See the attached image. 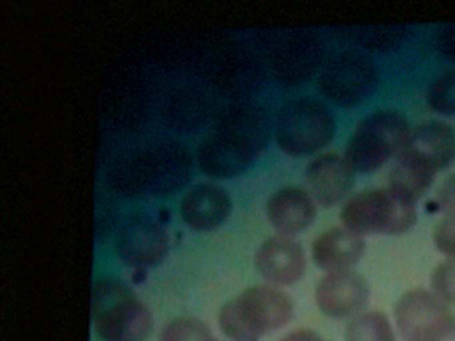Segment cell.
<instances>
[{
	"label": "cell",
	"mask_w": 455,
	"mask_h": 341,
	"mask_svg": "<svg viewBox=\"0 0 455 341\" xmlns=\"http://www.w3.org/2000/svg\"><path fill=\"white\" fill-rule=\"evenodd\" d=\"M279 341H327L322 337L316 330L308 329V328H299V329L292 330L287 333Z\"/></svg>",
	"instance_id": "obj_28"
},
{
	"label": "cell",
	"mask_w": 455,
	"mask_h": 341,
	"mask_svg": "<svg viewBox=\"0 0 455 341\" xmlns=\"http://www.w3.org/2000/svg\"><path fill=\"white\" fill-rule=\"evenodd\" d=\"M434 244L442 255L455 258V216H444L443 220L436 226Z\"/></svg>",
	"instance_id": "obj_25"
},
{
	"label": "cell",
	"mask_w": 455,
	"mask_h": 341,
	"mask_svg": "<svg viewBox=\"0 0 455 341\" xmlns=\"http://www.w3.org/2000/svg\"><path fill=\"white\" fill-rule=\"evenodd\" d=\"M378 84V69L371 58L358 51L332 56L319 77L321 92L337 106L350 107L366 100Z\"/></svg>",
	"instance_id": "obj_8"
},
{
	"label": "cell",
	"mask_w": 455,
	"mask_h": 341,
	"mask_svg": "<svg viewBox=\"0 0 455 341\" xmlns=\"http://www.w3.org/2000/svg\"><path fill=\"white\" fill-rule=\"evenodd\" d=\"M343 226L359 236L402 234L417 221L415 202L390 188L369 189L351 196L340 210Z\"/></svg>",
	"instance_id": "obj_5"
},
{
	"label": "cell",
	"mask_w": 455,
	"mask_h": 341,
	"mask_svg": "<svg viewBox=\"0 0 455 341\" xmlns=\"http://www.w3.org/2000/svg\"><path fill=\"white\" fill-rule=\"evenodd\" d=\"M394 319L403 341H455V314L431 290L403 293L396 301Z\"/></svg>",
	"instance_id": "obj_7"
},
{
	"label": "cell",
	"mask_w": 455,
	"mask_h": 341,
	"mask_svg": "<svg viewBox=\"0 0 455 341\" xmlns=\"http://www.w3.org/2000/svg\"><path fill=\"white\" fill-rule=\"evenodd\" d=\"M431 292L447 305L455 306V258H446L431 274Z\"/></svg>",
	"instance_id": "obj_24"
},
{
	"label": "cell",
	"mask_w": 455,
	"mask_h": 341,
	"mask_svg": "<svg viewBox=\"0 0 455 341\" xmlns=\"http://www.w3.org/2000/svg\"><path fill=\"white\" fill-rule=\"evenodd\" d=\"M363 253V237L345 226H335L322 232L311 245L314 263L327 274L353 269Z\"/></svg>",
	"instance_id": "obj_17"
},
{
	"label": "cell",
	"mask_w": 455,
	"mask_h": 341,
	"mask_svg": "<svg viewBox=\"0 0 455 341\" xmlns=\"http://www.w3.org/2000/svg\"><path fill=\"white\" fill-rule=\"evenodd\" d=\"M294 316L291 297L274 285H252L220 308L218 322L231 341H260Z\"/></svg>",
	"instance_id": "obj_1"
},
{
	"label": "cell",
	"mask_w": 455,
	"mask_h": 341,
	"mask_svg": "<svg viewBox=\"0 0 455 341\" xmlns=\"http://www.w3.org/2000/svg\"><path fill=\"white\" fill-rule=\"evenodd\" d=\"M170 237L159 221L148 216H137L122 226L116 234L119 258L137 272L158 266L169 252Z\"/></svg>",
	"instance_id": "obj_10"
},
{
	"label": "cell",
	"mask_w": 455,
	"mask_h": 341,
	"mask_svg": "<svg viewBox=\"0 0 455 341\" xmlns=\"http://www.w3.org/2000/svg\"><path fill=\"white\" fill-rule=\"evenodd\" d=\"M255 266L260 276L274 287L299 282L306 274V253L302 245L286 234L265 240L255 253Z\"/></svg>",
	"instance_id": "obj_12"
},
{
	"label": "cell",
	"mask_w": 455,
	"mask_h": 341,
	"mask_svg": "<svg viewBox=\"0 0 455 341\" xmlns=\"http://www.w3.org/2000/svg\"><path fill=\"white\" fill-rule=\"evenodd\" d=\"M439 53L455 64V23L444 24L435 36Z\"/></svg>",
	"instance_id": "obj_26"
},
{
	"label": "cell",
	"mask_w": 455,
	"mask_h": 341,
	"mask_svg": "<svg viewBox=\"0 0 455 341\" xmlns=\"http://www.w3.org/2000/svg\"><path fill=\"white\" fill-rule=\"evenodd\" d=\"M438 204L446 216H455V175L447 178L439 188Z\"/></svg>",
	"instance_id": "obj_27"
},
{
	"label": "cell",
	"mask_w": 455,
	"mask_h": 341,
	"mask_svg": "<svg viewBox=\"0 0 455 341\" xmlns=\"http://www.w3.org/2000/svg\"><path fill=\"white\" fill-rule=\"evenodd\" d=\"M214 341H218V340H214Z\"/></svg>",
	"instance_id": "obj_29"
},
{
	"label": "cell",
	"mask_w": 455,
	"mask_h": 341,
	"mask_svg": "<svg viewBox=\"0 0 455 341\" xmlns=\"http://www.w3.org/2000/svg\"><path fill=\"white\" fill-rule=\"evenodd\" d=\"M335 120L330 109L314 99L290 101L276 119V143L291 156L314 154L334 138Z\"/></svg>",
	"instance_id": "obj_6"
},
{
	"label": "cell",
	"mask_w": 455,
	"mask_h": 341,
	"mask_svg": "<svg viewBox=\"0 0 455 341\" xmlns=\"http://www.w3.org/2000/svg\"><path fill=\"white\" fill-rule=\"evenodd\" d=\"M369 298V282L353 269L330 272L316 285V305L331 319L356 316L367 305Z\"/></svg>",
	"instance_id": "obj_11"
},
{
	"label": "cell",
	"mask_w": 455,
	"mask_h": 341,
	"mask_svg": "<svg viewBox=\"0 0 455 341\" xmlns=\"http://www.w3.org/2000/svg\"><path fill=\"white\" fill-rule=\"evenodd\" d=\"M409 122L403 115L382 109L362 120L351 136L345 159L354 172L370 173L391 157H398L409 141Z\"/></svg>",
	"instance_id": "obj_4"
},
{
	"label": "cell",
	"mask_w": 455,
	"mask_h": 341,
	"mask_svg": "<svg viewBox=\"0 0 455 341\" xmlns=\"http://www.w3.org/2000/svg\"><path fill=\"white\" fill-rule=\"evenodd\" d=\"M92 319L95 333L103 341H146L154 328L150 308L126 282L114 277L95 282Z\"/></svg>",
	"instance_id": "obj_2"
},
{
	"label": "cell",
	"mask_w": 455,
	"mask_h": 341,
	"mask_svg": "<svg viewBox=\"0 0 455 341\" xmlns=\"http://www.w3.org/2000/svg\"><path fill=\"white\" fill-rule=\"evenodd\" d=\"M436 173L419 160L402 152L391 168L388 188L417 202L430 189Z\"/></svg>",
	"instance_id": "obj_19"
},
{
	"label": "cell",
	"mask_w": 455,
	"mask_h": 341,
	"mask_svg": "<svg viewBox=\"0 0 455 341\" xmlns=\"http://www.w3.org/2000/svg\"><path fill=\"white\" fill-rule=\"evenodd\" d=\"M409 34V29L401 24H369L348 29L347 36L363 50L387 52L401 47Z\"/></svg>",
	"instance_id": "obj_20"
},
{
	"label": "cell",
	"mask_w": 455,
	"mask_h": 341,
	"mask_svg": "<svg viewBox=\"0 0 455 341\" xmlns=\"http://www.w3.org/2000/svg\"><path fill=\"white\" fill-rule=\"evenodd\" d=\"M324 48L311 32H294L282 40L274 53V71L286 84H300L322 67Z\"/></svg>",
	"instance_id": "obj_13"
},
{
	"label": "cell",
	"mask_w": 455,
	"mask_h": 341,
	"mask_svg": "<svg viewBox=\"0 0 455 341\" xmlns=\"http://www.w3.org/2000/svg\"><path fill=\"white\" fill-rule=\"evenodd\" d=\"M267 128L262 117H236L202 141L198 151L202 172L212 178H233L244 172L265 148Z\"/></svg>",
	"instance_id": "obj_3"
},
{
	"label": "cell",
	"mask_w": 455,
	"mask_h": 341,
	"mask_svg": "<svg viewBox=\"0 0 455 341\" xmlns=\"http://www.w3.org/2000/svg\"><path fill=\"white\" fill-rule=\"evenodd\" d=\"M315 200L295 186L279 189L267 202V218L279 234H299L315 220Z\"/></svg>",
	"instance_id": "obj_18"
},
{
	"label": "cell",
	"mask_w": 455,
	"mask_h": 341,
	"mask_svg": "<svg viewBox=\"0 0 455 341\" xmlns=\"http://www.w3.org/2000/svg\"><path fill=\"white\" fill-rule=\"evenodd\" d=\"M353 168L345 156L327 154L314 159L306 170L308 194L318 204L332 207L342 202L354 184Z\"/></svg>",
	"instance_id": "obj_14"
},
{
	"label": "cell",
	"mask_w": 455,
	"mask_h": 341,
	"mask_svg": "<svg viewBox=\"0 0 455 341\" xmlns=\"http://www.w3.org/2000/svg\"><path fill=\"white\" fill-rule=\"evenodd\" d=\"M404 154L439 172L455 162V130L443 122H425L412 128Z\"/></svg>",
	"instance_id": "obj_16"
},
{
	"label": "cell",
	"mask_w": 455,
	"mask_h": 341,
	"mask_svg": "<svg viewBox=\"0 0 455 341\" xmlns=\"http://www.w3.org/2000/svg\"><path fill=\"white\" fill-rule=\"evenodd\" d=\"M327 341H329V340H327Z\"/></svg>",
	"instance_id": "obj_30"
},
{
	"label": "cell",
	"mask_w": 455,
	"mask_h": 341,
	"mask_svg": "<svg viewBox=\"0 0 455 341\" xmlns=\"http://www.w3.org/2000/svg\"><path fill=\"white\" fill-rule=\"evenodd\" d=\"M427 103L433 111L444 116L455 115V71L436 77L427 91Z\"/></svg>",
	"instance_id": "obj_23"
},
{
	"label": "cell",
	"mask_w": 455,
	"mask_h": 341,
	"mask_svg": "<svg viewBox=\"0 0 455 341\" xmlns=\"http://www.w3.org/2000/svg\"><path fill=\"white\" fill-rule=\"evenodd\" d=\"M132 184L151 194H169L190 176V156L177 144H159L138 157L129 170Z\"/></svg>",
	"instance_id": "obj_9"
},
{
	"label": "cell",
	"mask_w": 455,
	"mask_h": 341,
	"mask_svg": "<svg viewBox=\"0 0 455 341\" xmlns=\"http://www.w3.org/2000/svg\"><path fill=\"white\" fill-rule=\"evenodd\" d=\"M233 210L228 192L217 184H199L180 202V215L190 228L212 231L222 226Z\"/></svg>",
	"instance_id": "obj_15"
},
{
	"label": "cell",
	"mask_w": 455,
	"mask_h": 341,
	"mask_svg": "<svg viewBox=\"0 0 455 341\" xmlns=\"http://www.w3.org/2000/svg\"><path fill=\"white\" fill-rule=\"evenodd\" d=\"M206 322L196 317H178L172 320L159 335V341H214Z\"/></svg>",
	"instance_id": "obj_22"
},
{
	"label": "cell",
	"mask_w": 455,
	"mask_h": 341,
	"mask_svg": "<svg viewBox=\"0 0 455 341\" xmlns=\"http://www.w3.org/2000/svg\"><path fill=\"white\" fill-rule=\"evenodd\" d=\"M345 341H396L390 320L383 312L367 311L356 314L345 330Z\"/></svg>",
	"instance_id": "obj_21"
}]
</instances>
